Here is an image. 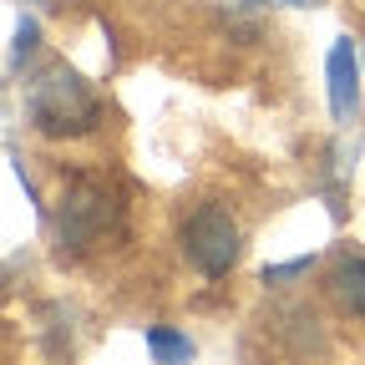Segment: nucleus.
Listing matches in <instances>:
<instances>
[{"mask_svg": "<svg viewBox=\"0 0 365 365\" xmlns=\"http://www.w3.org/2000/svg\"><path fill=\"white\" fill-rule=\"evenodd\" d=\"M26 112L41 137H86L102 127V102L91 97V86L71 66L41 71L26 91Z\"/></svg>", "mask_w": 365, "mask_h": 365, "instance_id": "f257e3e1", "label": "nucleus"}, {"mask_svg": "<svg viewBox=\"0 0 365 365\" xmlns=\"http://www.w3.org/2000/svg\"><path fill=\"white\" fill-rule=\"evenodd\" d=\"M36 46H41V21L36 16H21L16 21V41H11V71H21L36 56Z\"/></svg>", "mask_w": 365, "mask_h": 365, "instance_id": "0eeeda50", "label": "nucleus"}, {"mask_svg": "<svg viewBox=\"0 0 365 365\" xmlns=\"http://www.w3.org/2000/svg\"><path fill=\"white\" fill-rule=\"evenodd\" d=\"M239 249H244V234H239L234 213L223 203H198L182 218V259H188L203 279H223V274L239 264Z\"/></svg>", "mask_w": 365, "mask_h": 365, "instance_id": "f03ea898", "label": "nucleus"}, {"mask_svg": "<svg viewBox=\"0 0 365 365\" xmlns=\"http://www.w3.org/2000/svg\"><path fill=\"white\" fill-rule=\"evenodd\" d=\"M330 294H335V304L345 309V314H355V319H365V254H340L335 264H330Z\"/></svg>", "mask_w": 365, "mask_h": 365, "instance_id": "39448f33", "label": "nucleus"}, {"mask_svg": "<svg viewBox=\"0 0 365 365\" xmlns=\"http://www.w3.org/2000/svg\"><path fill=\"white\" fill-rule=\"evenodd\" d=\"M112 218H117V203H112L107 188H97V182H86V178L71 182V188L61 193V203H56V218H51L56 249L61 254H86L91 244L107 234Z\"/></svg>", "mask_w": 365, "mask_h": 365, "instance_id": "7ed1b4c3", "label": "nucleus"}, {"mask_svg": "<svg viewBox=\"0 0 365 365\" xmlns=\"http://www.w3.org/2000/svg\"><path fill=\"white\" fill-rule=\"evenodd\" d=\"M309 269H314V254L289 259V264H264V284H289V279H304Z\"/></svg>", "mask_w": 365, "mask_h": 365, "instance_id": "6e6552de", "label": "nucleus"}, {"mask_svg": "<svg viewBox=\"0 0 365 365\" xmlns=\"http://www.w3.org/2000/svg\"><path fill=\"white\" fill-rule=\"evenodd\" d=\"M360 51H355V41L340 36L330 46V56H325V91H330V117L335 122H355L360 112Z\"/></svg>", "mask_w": 365, "mask_h": 365, "instance_id": "20e7f679", "label": "nucleus"}, {"mask_svg": "<svg viewBox=\"0 0 365 365\" xmlns=\"http://www.w3.org/2000/svg\"><path fill=\"white\" fill-rule=\"evenodd\" d=\"M249 6H264V0H249ZM279 6H314V0H279Z\"/></svg>", "mask_w": 365, "mask_h": 365, "instance_id": "1a4fd4ad", "label": "nucleus"}, {"mask_svg": "<svg viewBox=\"0 0 365 365\" xmlns=\"http://www.w3.org/2000/svg\"><path fill=\"white\" fill-rule=\"evenodd\" d=\"M143 340H148V355L158 365H193V355H198V345L182 330H173V325H148Z\"/></svg>", "mask_w": 365, "mask_h": 365, "instance_id": "423d86ee", "label": "nucleus"}]
</instances>
